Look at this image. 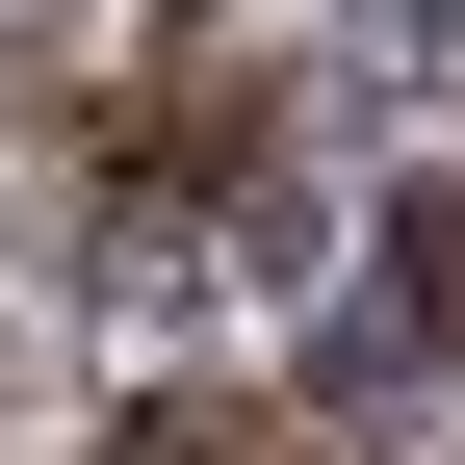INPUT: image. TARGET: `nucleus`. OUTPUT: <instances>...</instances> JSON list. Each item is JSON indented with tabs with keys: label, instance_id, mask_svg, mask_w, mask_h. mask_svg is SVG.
Masks as SVG:
<instances>
[{
	"label": "nucleus",
	"instance_id": "1",
	"mask_svg": "<svg viewBox=\"0 0 465 465\" xmlns=\"http://www.w3.org/2000/svg\"><path fill=\"white\" fill-rule=\"evenodd\" d=\"M130 465H284L259 414H207V388H155V414H130Z\"/></svg>",
	"mask_w": 465,
	"mask_h": 465
}]
</instances>
